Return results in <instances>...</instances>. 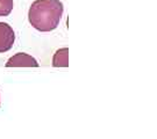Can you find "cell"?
I'll return each mask as SVG.
<instances>
[{
	"label": "cell",
	"mask_w": 157,
	"mask_h": 139,
	"mask_svg": "<svg viewBox=\"0 0 157 139\" xmlns=\"http://www.w3.org/2000/svg\"><path fill=\"white\" fill-rule=\"evenodd\" d=\"M15 41V34L13 28L6 22H0V52L11 50Z\"/></svg>",
	"instance_id": "2"
},
{
	"label": "cell",
	"mask_w": 157,
	"mask_h": 139,
	"mask_svg": "<svg viewBox=\"0 0 157 139\" xmlns=\"http://www.w3.org/2000/svg\"><path fill=\"white\" fill-rule=\"evenodd\" d=\"M6 67H37L39 63L33 56L25 53V52H19L15 53L12 58H10L5 64Z\"/></svg>",
	"instance_id": "3"
},
{
	"label": "cell",
	"mask_w": 157,
	"mask_h": 139,
	"mask_svg": "<svg viewBox=\"0 0 157 139\" xmlns=\"http://www.w3.org/2000/svg\"><path fill=\"white\" fill-rule=\"evenodd\" d=\"M13 9V0H0V16H7Z\"/></svg>",
	"instance_id": "5"
},
{
	"label": "cell",
	"mask_w": 157,
	"mask_h": 139,
	"mask_svg": "<svg viewBox=\"0 0 157 139\" xmlns=\"http://www.w3.org/2000/svg\"><path fill=\"white\" fill-rule=\"evenodd\" d=\"M52 66L55 67H67L69 66V49L62 48L57 50L52 58Z\"/></svg>",
	"instance_id": "4"
},
{
	"label": "cell",
	"mask_w": 157,
	"mask_h": 139,
	"mask_svg": "<svg viewBox=\"0 0 157 139\" xmlns=\"http://www.w3.org/2000/svg\"><path fill=\"white\" fill-rule=\"evenodd\" d=\"M63 14V4L59 0H35L29 8L30 24L39 31L56 29Z\"/></svg>",
	"instance_id": "1"
}]
</instances>
